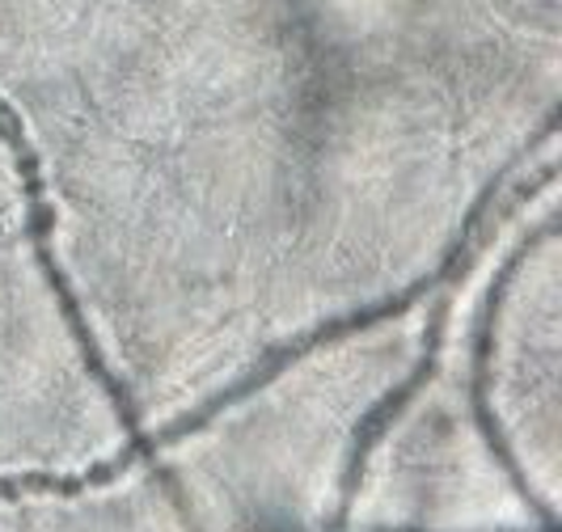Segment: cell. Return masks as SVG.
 Segmentation results:
<instances>
[{"mask_svg":"<svg viewBox=\"0 0 562 532\" xmlns=\"http://www.w3.org/2000/svg\"><path fill=\"white\" fill-rule=\"evenodd\" d=\"M0 132H4V140L13 148V157H18V169H22V182H26V195H30V233H34V253H38V262H43V275L52 283V292H56L59 308H64V321H68V330L77 338V347H81L85 355V367H89V376L102 385V389L111 393L114 410H119V422H123V431H127V452L111 461V465H98V469H85L77 477H52V474H22L13 477V495H77V490H89V486H102V482H111L132 456H144L148 465H153V474L161 482V490L169 495V503L178 507V520L187 524V532H203L195 520V511H191V499H187V490H182V482L169 474L166 465L157 461V444H153V435L144 431L140 415H136V401H132V393L127 385L114 376L106 360H102V351H98V338L89 330V321H85L81 313V301L72 296V287L64 280V271H59L56 262V250H52V225H56V212H52V203L43 195V178H38V161H34V148H30L26 132H22V118L13 114L9 102H0Z\"/></svg>","mask_w":562,"mask_h":532,"instance_id":"6da1fadb","label":"cell"},{"mask_svg":"<svg viewBox=\"0 0 562 532\" xmlns=\"http://www.w3.org/2000/svg\"><path fill=\"white\" fill-rule=\"evenodd\" d=\"M516 166V161H512ZM512 166H504L499 173H495V182L486 186L479 195V203L470 207V216H465V225H461V237L452 241V250L445 253V262L427 275V280L419 283H411L406 292H397V296H390V301H381V305H372V308H360V313H347V317H338V321H326V326H317L313 335L305 338H296V342H288V347H280L271 360L262 367H254L246 381H237L233 389L225 393H216L203 410H195V415H187L182 422H173V427H166L161 435H153V444L157 449H166V444H173V440H187L191 431H203L207 422L216 419V415H225L228 406H237L241 397H250V393H258L262 385H271L276 376H280L283 367H292L296 360H305L310 351H317V347H326V342H335V338L342 335H351V330H368L372 321H385V317H397V313H406V308L419 301L423 292H431V287H445L449 280H457L470 262H474V250H479V228L486 225V216H491V207H495V199H499V191H504V182H507V173H512Z\"/></svg>","mask_w":562,"mask_h":532,"instance_id":"7a4b0ae2","label":"cell"},{"mask_svg":"<svg viewBox=\"0 0 562 532\" xmlns=\"http://www.w3.org/2000/svg\"><path fill=\"white\" fill-rule=\"evenodd\" d=\"M550 233H554V225H546L541 233L525 237V241L516 246V253L504 262V271L495 275V283H491L486 305H482V317H479V335H474V381H470V401H474V422H479L482 440H486L491 456H495V461L507 469L512 486H516V495L533 507V516L541 520V524H559V520H554V511H550V507L533 495L529 477H525V469L516 465V456H512V449H507L504 431H499V422H495V410H491V355H495V321H499V305H504L507 287H512V280H516L520 262H525V258L533 253L537 241H541V237H550Z\"/></svg>","mask_w":562,"mask_h":532,"instance_id":"3957f363","label":"cell"},{"mask_svg":"<svg viewBox=\"0 0 562 532\" xmlns=\"http://www.w3.org/2000/svg\"><path fill=\"white\" fill-rule=\"evenodd\" d=\"M457 280H461V275H457ZM457 280L445 283V296H440L436 308H431V326H427V342H423V355H419V364H415V372H411L394 393H385V397L368 410V419L360 422V431H356V440H351V456H347V474H342V503H338L335 520H330V532H342L347 529V520H351V507H356V495H360V477H364L372 444L385 435V427L397 419V410H402V406H406V401H411V397L431 381L436 360H440V342H445V326H449L452 287H457Z\"/></svg>","mask_w":562,"mask_h":532,"instance_id":"277c9868","label":"cell"}]
</instances>
